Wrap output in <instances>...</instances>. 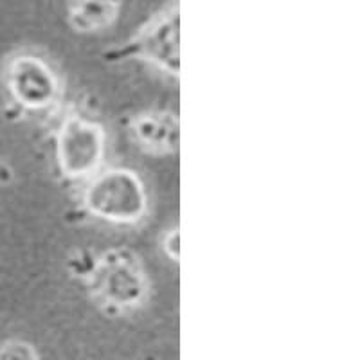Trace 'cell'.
Segmentation results:
<instances>
[{
  "mask_svg": "<svg viewBox=\"0 0 360 360\" xmlns=\"http://www.w3.org/2000/svg\"><path fill=\"white\" fill-rule=\"evenodd\" d=\"M85 205L92 214L114 224H135L148 207L139 176L124 168H112L96 176L85 191Z\"/></svg>",
  "mask_w": 360,
  "mask_h": 360,
  "instance_id": "1",
  "label": "cell"
},
{
  "mask_svg": "<svg viewBox=\"0 0 360 360\" xmlns=\"http://www.w3.org/2000/svg\"><path fill=\"white\" fill-rule=\"evenodd\" d=\"M103 150L105 137L98 124L79 117L67 119L58 139V159L67 176L90 175L101 162Z\"/></svg>",
  "mask_w": 360,
  "mask_h": 360,
  "instance_id": "2",
  "label": "cell"
},
{
  "mask_svg": "<svg viewBox=\"0 0 360 360\" xmlns=\"http://www.w3.org/2000/svg\"><path fill=\"white\" fill-rule=\"evenodd\" d=\"M8 90L20 107L40 110L49 107L58 94V79L41 60L18 56L9 63Z\"/></svg>",
  "mask_w": 360,
  "mask_h": 360,
  "instance_id": "3",
  "label": "cell"
},
{
  "mask_svg": "<svg viewBox=\"0 0 360 360\" xmlns=\"http://www.w3.org/2000/svg\"><path fill=\"white\" fill-rule=\"evenodd\" d=\"M123 56L137 54L153 62L166 72H179V13H166L141 34L134 44L121 51Z\"/></svg>",
  "mask_w": 360,
  "mask_h": 360,
  "instance_id": "4",
  "label": "cell"
},
{
  "mask_svg": "<svg viewBox=\"0 0 360 360\" xmlns=\"http://www.w3.org/2000/svg\"><path fill=\"white\" fill-rule=\"evenodd\" d=\"M94 281L98 290L112 303L131 304L143 295L141 270L123 254H110L96 270Z\"/></svg>",
  "mask_w": 360,
  "mask_h": 360,
  "instance_id": "5",
  "label": "cell"
},
{
  "mask_svg": "<svg viewBox=\"0 0 360 360\" xmlns=\"http://www.w3.org/2000/svg\"><path fill=\"white\" fill-rule=\"evenodd\" d=\"M137 137L150 148L169 150L176 146V121L168 115H148L137 123Z\"/></svg>",
  "mask_w": 360,
  "mask_h": 360,
  "instance_id": "6",
  "label": "cell"
},
{
  "mask_svg": "<svg viewBox=\"0 0 360 360\" xmlns=\"http://www.w3.org/2000/svg\"><path fill=\"white\" fill-rule=\"evenodd\" d=\"M115 0H76L72 4V22L79 29H96L114 17Z\"/></svg>",
  "mask_w": 360,
  "mask_h": 360,
  "instance_id": "7",
  "label": "cell"
}]
</instances>
